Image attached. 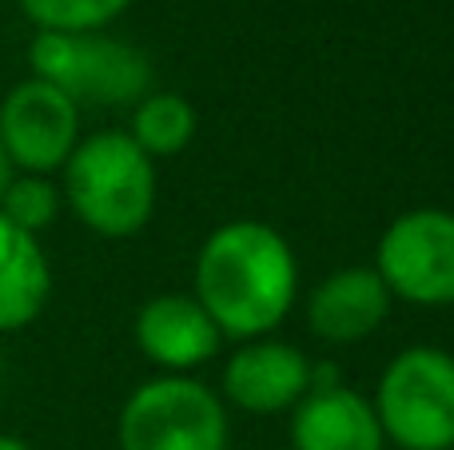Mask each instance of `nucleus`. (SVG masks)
Masks as SVG:
<instances>
[{
    "mask_svg": "<svg viewBox=\"0 0 454 450\" xmlns=\"http://www.w3.org/2000/svg\"><path fill=\"white\" fill-rule=\"evenodd\" d=\"M64 207L100 239H132L152 223L160 196L156 159H148L128 132L80 136L60 167Z\"/></svg>",
    "mask_w": 454,
    "mask_h": 450,
    "instance_id": "obj_2",
    "label": "nucleus"
},
{
    "mask_svg": "<svg viewBox=\"0 0 454 450\" xmlns=\"http://www.w3.org/2000/svg\"><path fill=\"white\" fill-rule=\"evenodd\" d=\"M223 407L243 415H291V407L311 391V359L283 339H247L235 343L223 363Z\"/></svg>",
    "mask_w": 454,
    "mask_h": 450,
    "instance_id": "obj_8",
    "label": "nucleus"
},
{
    "mask_svg": "<svg viewBox=\"0 0 454 450\" xmlns=\"http://www.w3.org/2000/svg\"><path fill=\"white\" fill-rule=\"evenodd\" d=\"M0 144L16 172L56 175L80 144V108L44 80H20L0 100Z\"/></svg>",
    "mask_w": 454,
    "mask_h": 450,
    "instance_id": "obj_7",
    "label": "nucleus"
},
{
    "mask_svg": "<svg viewBox=\"0 0 454 450\" xmlns=\"http://www.w3.org/2000/svg\"><path fill=\"white\" fill-rule=\"evenodd\" d=\"M287 435L291 450H387L371 399L347 383L307 391L291 407Z\"/></svg>",
    "mask_w": 454,
    "mask_h": 450,
    "instance_id": "obj_11",
    "label": "nucleus"
},
{
    "mask_svg": "<svg viewBox=\"0 0 454 450\" xmlns=\"http://www.w3.org/2000/svg\"><path fill=\"white\" fill-rule=\"evenodd\" d=\"M450 450H454V446H450Z\"/></svg>",
    "mask_w": 454,
    "mask_h": 450,
    "instance_id": "obj_18",
    "label": "nucleus"
},
{
    "mask_svg": "<svg viewBox=\"0 0 454 450\" xmlns=\"http://www.w3.org/2000/svg\"><path fill=\"white\" fill-rule=\"evenodd\" d=\"M52 295V268L36 236L0 215V335H16L40 319Z\"/></svg>",
    "mask_w": 454,
    "mask_h": 450,
    "instance_id": "obj_12",
    "label": "nucleus"
},
{
    "mask_svg": "<svg viewBox=\"0 0 454 450\" xmlns=\"http://www.w3.org/2000/svg\"><path fill=\"white\" fill-rule=\"evenodd\" d=\"M136 347L164 375H192L212 363L223 347L220 327L212 323L196 295H156L136 311Z\"/></svg>",
    "mask_w": 454,
    "mask_h": 450,
    "instance_id": "obj_9",
    "label": "nucleus"
},
{
    "mask_svg": "<svg viewBox=\"0 0 454 450\" xmlns=\"http://www.w3.org/2000/svg\"><path fill=\"white\" fill-rule=\"evenodd\" d=\"M196 128H200V116H196L188 96L152 88V92L132 108L128 136H132L136 148H140L148 159H172L196 140Z\"/></svg>",
    "mask_w": 454,
    "mask_h": 450,
    "instance_id": "obj_13",
    "label": "nucleus"
},
{
    "mask_svg": "<svg viewBox=\"0 0 454 450\" xmlns=\"http://www.w3.org/2000/svg\"><path fill=\"white\" fill-rule=\"evenodd\" d=\"M36 80L84 108H136L156 88L152 60L108 32H36L28 44Z\"/></svg>",
    "mask_w": 454,
    "mask_h": 450,
    "instance_id": "obj_3",
    "label": "nucleus"
},
{
    "mask_svg": "<svg viewBox=\"0 0 454 450\" xmlns=\"http://www.w3.org/2000/svg\"><path fill=\"white\" fill-rule=\"evenodd\" d=\"M192 295L223 339L247 343L275 335L299 299L295 252L263 220L220 223L196 255Z\"/></svg>",
    "mask_w": 454,
    "mask_h": 450,
    "instance_id": "obj_1",
    "label": "nucleus"
},
{
    "mask_svg": "<svg viewBox=\"0 0 454 450\" xmlns=\"http://www.w3.org/2000/svg\"><path fill=\"white\" fill-rule=\"evenodd\" d=\"M395 299L375 268H339L307 291V327L327 347L363 343L387 323Z\"/></svg>",
    "mask_w": 454,
    "mask_h": 450,
    "instance_id": "obj_10",
    "label": "nucleus"
},
{
    "mask_svg": "<svg viewBox=\"0 0 454 450\" xmlns=\"http://www.w3.org/2000/svg\"><path fill=\"white\" fill-rule=\"evenodd\" d=\"M60 212H64V196H60V183H56L52 175L16 172V180L8 183L4 199H0V215L36 239L60 220Z\"/></svg>",
    "mask_w": 454,
    "mask_h": 450,
    "instance_id": "obj_15",
    "label": "nucleus"
},
{
    "mask_svg": "<svg viewBox=\"0 0 454 450\" xmlns=\"http://www.w3.org/2000/svg\"><path fill=\"white\" fill-rule=\"evenodd\" d=\"M12 180H16V167H12V159H8L4 144H0V199H4V191H8V183Z\"/></svg>",
    "mask_w": 454,
    "mask_h": 450,
    "instance_id": "obj_16",
    "label": "nucleus"
},
{
    "mask_svg": "<svg viewBox=\"0 0 454 450\" xmlns=\"http://www.w3.org/2000/svg\"><path fill=\"white\" fill-rule=\"evenodd\" d=\"M36 32H104L136 0H16Z\"/></svg>",
    "mask_w": 454,
    "mask_h": 450,
    "instance_id": "obj_14",
    "label": "nucleus"
},
{
    "mask_svg": "<svg viewBox=\"0 0 454 450\" xmlns=\"http://www.w3.org/2000/svg\"><path fill=\"white\" fill-rule=\"evenodd\" d=\"M383 438L399 450L454 446V355L431 343L399 351L379 375L375 399Z\"/></svg>",
    "mask_w": 454,
    "mask_h": 450,
    "instance_id": "obj_4",
    "label": "nucleus"
},
{
    "mask_svg": "<svg viewBox=\"0 0 454 450\" xmlns=\"http://www.w3.org/2000/svg\"><path fill=\"white\" fill-rule=\"evenodd\" d=\"M371 268L391 299L411 307H454V212L411 207L395 215L379 236Z\"/></svg>",
    "mask_w": 454,
    "mask_h": 450,
    "instance_id": "obj_6",
    "label": "nucleus"
},
{
    "mask_svg": "<svg viewBox=\"0 0 454 450\" xmlns=\"http://www.w3.org/2000/svg\"><path fill=\"white\" fill-rule=\"evenodd\" d=\"M120 450H227V407L196 375H156L120 407Z\"/></svg>",
    "mask_w": 454,
    "mask_h": 450,
    "instance_id": "obj_5",
    "label": "nucleus"
},
{
    "mask_svg": "<svg viewBox=\"0 0 454 450\" xmlns=\"http://www.w3.org/2000/svg\"><path fill=\"white\" fill-rule=\"evenodd\" d=\"M0 450H32L20 435H0Z\"/></svg>",
    "mask_w": 454,
    "mask_h": 450,
    "instance_id": "obj_17",
    "label": "nucleus"
}]
</instances>
